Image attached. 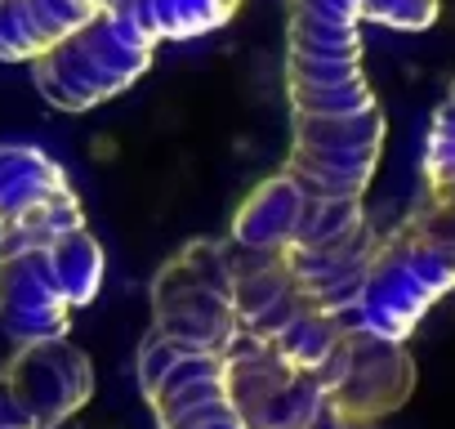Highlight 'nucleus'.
Wrapping results in <instances>:
<instances>
[{
  "label": "nucleus",
  "instance_id": "nucleus-1",
  "mask_svg": "<svg viewBox=\"0 0 455 429\" xmlns=\"http://www.w3.org/2000/svg\"><path fill=\"white\" fill-rule=\"evenodd\" d=\"M366 0H286V99L299 117L379 108L362 72Z\"/></svg>",
  "mask_w": 455,
  "mask_h": 429
},
{
  "label": "nucleus",
  "instance_id": "nucleus-2",
  "mask_svg": "<svg viewBox=\"0 0 455 429\" xmlns=\"http://www.w3.org/2000/svg\"><path fill=\"white\" fill-rule=\"evenodd\" d=\"M152 50H156V41L130 14L108 5L85 28H76L72 36H63L45 54H36L32 77H36V90L59 112H90L103 99L134 85L143 77V68L152 63Z\"/></svg>",
  "mask_w": 455,
  "mask_h": 429
},
{
  "label": "nucleus",
  "instance_id": "nucleus-3",
  "mask_svg": "<svg viewBox=\"0 0 455 429\" xmlns=\"http://www.w3.org/2000/svg\"><path fill=\"white\" fill-rule=\"evenodd\" d=\"M451 287H455V264L442 251H433L411 224H397L371 251L362 295H357L348 327H362V331H375L388 340H406L415 331V322Z\"/></svg>",
  "mask_w": 455,
  "mask_h": 429
},
{
  "label": "nucleus",
  "instance_id": "nucleus-4",
  "mask_svg": "<svg viewBox=\"0 0 455 429\" xmlns=\"http://www.w3.org/2000/svg\"><path fill=\"white\" fill-rule=\"evenodd\" d=\"M152 327L210 353L228 349L237 336L228 242H192L152 278Z\"/></svg>",
  "mask_w": 455,
  "mask_h": 429
},
{
  "label": "nucleus",
  "instance_id": "nucleus-5",
  "mask_svg": "<svg viewBox=\"0 0 455 429\" xmlns=\"http://www.w3.org/2000/svg\"><path fill=\"white\" fill-rule=\"evenodd\" d=\"M223 389L246 429H308L326 411L317 376L251 331H237L223 349Z\"/></svg>",
  "mask_w": 455,
  "mask_h": 429
},
{
  "label": "nucleus",
  "instance_id": "nucleus-6",
  "mask_svg": "<svg viewBox=\"0 0 455 429\" xmlns=\"http://www.w3.org/2000/svg\"><path fill=\"white\" fill-rule=\"evenodd\" d=\"M291 157L286 174L308 197H362L384 148V112L357 117H299L291 112Z\"/></svg>",
  "mask_w": 455,
  "mask_h": 429
},
{
  "label": "nucleus",
  "instance_id": "nucleus-7",
  "mask_svg": "<svg viewBox=\"0 0 455 429\" xmlns=\"http://www.w3.org/2000/svg\"><path fill=\"white\" fill-rule=\"evenodd\" d=\"M313 376L326 393V407L362 425H379L415 389V362L406 353V340H388L362 327H348L335 353Z\"/></svg>",
  "mask_w": 455,
  "mask_h": 429
},
{
  "label": "nucleus",
  "instance_id": "nucleus-8",
  "mask_svg": "<svg viewBox=\"0 0 455 429\" xmlns=\"http://www.w3.org/2000/svg\"><path fill=\"white\" fill-rule=\"evenodd\" d=\"M0 376L19 398V407L28 411L32 429H59L94 393V367L68 336L19 344V358Z\"/></svg>",
  "mask_w": 455,
  "mask_h": 429
},
{
  "label": "nucleus",
  "instance_id": "nucleus-9",
  "mask_svg": "<svg viewBox=\"0 0 455 429\" xmlns=\"http://www.w3.org/2000/svg\"><path fill=\"white\" fill-rule=\"evenodd\" d=\"M228 264H233V309L237 331H251L259 340H277L313 300L295 287L286 255L251 251L228 238Z\"/></svg>",
  "mask_w": 455,
  "mask_h": 429
},
{
  "label": "nucleus",
  "instance_id": "nucleus-10",
  "mask_svg": "<svg viewBox=\"0 0 455 429\" xmlns=\"http://www.w3.org/2000/svg\"><path fill=\"white\" fill-rule=\"evenodd\" d=\"M68 318L72 304L63 300L45 251H23L0 260V327L19 344L68 336Z\"/></svg>",
  "mask_w": 455,
  "mask_h": 429
},
{
  "label": "nucleus",
  "instance_id": "nucleus-11",
  "mask_svg": "<svg viewBox=\"0 0 455 429\" xmlns=\"http://www.w3.org/2000/svg\"><path fill=\"white\" fill-rule=\"evenodd\" d=\"M406 224L455 264V99H446L428 125L424 148V192Z\"/></svg>",
  "mask_w": 455,
  "mask_h": 429
},
{
  "label": "nucleus",
  "instance_id": "nucleus-12",
  "mask_svg": "<svg viewBox=\"0 0 455 429\" xmlns=\"http://www.w3.org/2000/svg\"><path fill=\"white\" fill-rule=\"evenodd\" d=\"M99 10L103 0H0V63H32Z\"/></svg>",
  "mask_w": 455,
  "mask_h": 429
},
{
  "label": "nucleus",
  "instance_id": "nucleus-13",
  "mask_svg": "<svg viewBox=\"0 0 455 429\" xmlns=\"http://www.w3.org/2000/svg\"><path fill=\"white\" fill-rule=\"evenodd\" d=\"M304 201L308 192L282 170L273 179H264L233 214V242L251 247V251H273L282 255L291 242H295V229H299V214H304Z\"/></svg>",
  "mask_w": 455,
  "mask_h": 429
},
{
  "label": "nucleus",
  "instance_id": "nucleus-14",
  "mask_svg": "<svg viewBox=\"0 0 455 429\" xmlns=\"http://www.w3.org/2000/svg\"><path fill=\"white\" fill-rule=\"evenodd\" d=\"M63 192H72V183H68L63 166L50 161L41 148H23V143L0 148V224L19 220V214H28Z\"/></svg>",
  "mask_w": 455,
  "mask_h": 429
},
{
  "label": "nucleus",
  "instance_id": "nucleus-15",
  "mask_svg": "<svg viewBox=\"0 0 455 429\" xmlns=\"http://www.w3.org/2000/svg\"><path fill=\"white\" fill-rule=\"evenodd\" d=\"M45 255H50V273H54V282H59V291H63V300L72 309H81V304H90L99 295L108 264H103L99 242L85 233V224L72 229V233H63Z\"/></svg>",
  "mask_w": 455,
  "mask_h": 429
},
{
  "label": "nucleus",
  "instance_id": "nucleus-16",
  "mask_svg": "<svg viewBox=\"0 0 455 429\" xmlns=\"http://www.w3.org/2000/svg\"><path fill=\"white\" fill-rule=\"evenodd\" d=\"M85 220H81L76 192H63V197H54V201L19 214V220L0 224V260H5V255H23V251H50L63 233H72Z\"/></svg>",
  "mask_w": 455,
  "mask_h": 429
},
{
  "label": "nucleus",
  "instance_id": "nucleus-17",
  "mask_svg": "<svg viewBox=\"0 0 455 429\" xmlns=\"http://www.w3.org/2000/svg\"><path fill=\"white\" fill-rule=\"evenodd\" d=\"M344 322L335 318V313H326V309H317V304H308L277 340H268L286 362H295V367H304V371H317L331 353H335V344L344 340Z\"/></svg>",
  "mask_w": 455,
  "mask_h": 429
},
{
  "label": "nucleus",
  "instance_id": "nucleus-18",
  "mask_svg": "<svg viewBox=\"0 0 455 429\" xmlns=\"http://www.w3.org/2000/svg\"><path fill=\"white\" fill-rule=\"evenodd\" d=\"M362 220H366L362 197H308L291 247H322V242H335V238H344L348 229H357ZM291 247H286V251H291Z\"/></svg>",
  "mask_w": 455,
  "mask_h": 429
},
{
  "label": "nucleus",
  "instance_id": "nucleus-19",
  "mask_svg": "<svg viewBox=\"0 0 455 429\" xmlns=\"http://www.w3.org/2000/svg\"><path fill=\"white\" fill-rule=\"evenodd\" d=\"M152 5L161 14L165 41H192V36H205V32L223 28L237 14L242 0H152Z\"/></svg>",
  "mask_w": 455,
  "mask_h": 429
},
{
  "label": "nucleus",
  "instance_id": "nucleus-20",
  "mask_svg": "<svg viewBox=\"0 0 455 429\" xmlns=\"http://www.w3.org/2000/svg\"><path fill=\"white\" fill-rule=\"evenodd\" d=\"M437 5L442 0H366L362 19L397 28V32H424L437 23Z\"/></svg>",
  "mask_w": 455,
  "mask_h": 429
},
{
  "label": "nucleus",
  "instance_id": "nucleus-21",
  "mask_svg": "<svg viewBox=\"0 0 455 429\" xmlns=\"http://www.w3.org/2000/svg\"><path fill=\"white\" fill-rule=\"evenodd\" d=\"M188 349H196V344H183V340H174V336H165V331L152 327L148 340L139 344V389L148 393V389H152V384H156V380H161V376H165Z\"/></svg>",
  "mask_w": 455,
  "mask_h": 429
},
{
  "label": "nucleus",
  "instance_id": "nucleus-22",
  "mask_svg": "<svg viewBox=\"0 0 455 429\" xmlns=\"http://www.w3.org/2000/svg\"><path fill=\"white\" fill-rule=\"evenodd\" d=\"M308 429H375V425H362V420H344V416H335V411L326 407V411H322V416H317V420H313Z\"/></svg>",
  "mask_w": 455,
  "mask_h": 429
},
{
  "label": "nucleus",
  "instance_id": "nucleus-23",
  "mask_svg": "<svg viewBox=\"0 0 455 429\" xmlns=\"http://www.w3.org/2000/svg\"><path fill=\"white\" fill-rule=\"evenodd\" d=\"M446 99H455V81H451V94H446Z\"/></svg>",
  "mask_w": 455,
  "mask_h": 429
}]
</instances>
